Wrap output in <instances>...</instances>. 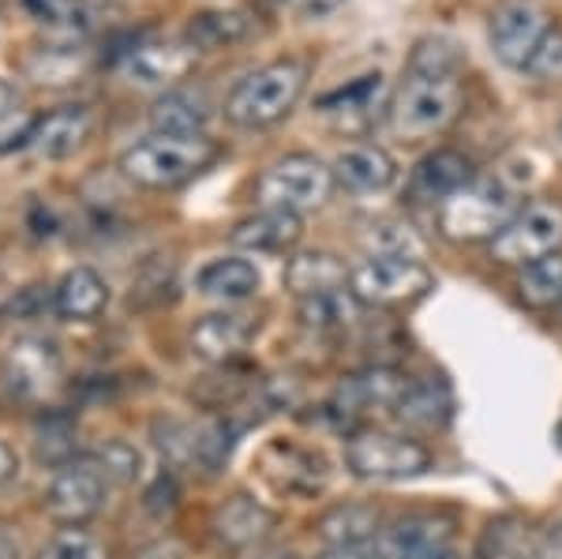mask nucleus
<instances>
[{
	"mask_svg": "<svg viewBox=\"0 0 562 559\" xmlns=\"http://www.w3.org/2000/svg\"><path fill=\"white\" fill-rule=\"evenodd\" d=\"M461 68H465V60L450 38L416 42L402 87L394 90L386 105V128L405 143L435 139L447 132L465 105Z\"/></svg>",
	"mask_w": 562,
	"mask_h": 559,
	"instance_id": "f257e3e1",
	"label": "nucleus"
},
{
	"mask_svg": "<svg viewBox=\"0 0 562 559\" xmlns=\"http://www.w3.org/2000/svg\"><path fill=\"white\" fill-rule=\"evenodd\" d=\"M222 147L206 135H147L121 155V174L139 188L173 192L211 169Z\"/></svg>",
	"mask_w": 562,
	"mask_h": 559,
	"instance_id": "f03ea898",
	"label": "nucleus"
},
{
	"mask_svg": "<svg viewBox=\"0 0 562 559\" xmlns=\"http://www.w3.org/2000/svg\"><path fill=\"white\" fill-rule=\"evenodd\" d=\"M307 87V60H270L240 79L225 98V116L237 128H270L296 110Z\"/></svg>",
	"mask_w": 562,
	"mask_h": 559,
	"instance_id": "7ed1b4c3",
	"label": "nucleus"
},
{
	"mask_svg": "<svg viewBox=\"0 0 562 559\" xmlns=\"http://www.w3.org/2000/svg\"><path fill=\"white\" fill-rule=\"evenodd\" d=\"M518 195L498 180L473 177L465 188H458L450 200L435 206V225L454 245H480L495 241L514 219H518Z\"/></svg>",
	"mask_w": 562,
	"mask_h": 559,
	"instance_id": "20e7f679",
	"label": "nucleus"
},
{
	"mask_svg": "<svg viewBox=\"0 0 562 559\" xmlns=\"http://www.w3.org/2000/svg\"><path fill=\"white\" fill-rule=\"evenodd\" d=\"M431 450L420 439L383 428H360L346 439V466L360 481H413L431 470Z\"/></svg>",
	"mask_w": 562,
	"mask_h": 559,
	"instance_id": "39448f33",
	"label": "nucleus"
},
{
	"mask_svg": "<svg viewBox=\"0 0 562 559\" xmlns=\"http://www.w3.org/2000/svg\"><path fill=\"white\" fill-rule=\"evenodd\" d=\"M334 169L323 166L315 155H285L267 166L256 180L259 211H289L304 214L330 200Z\"/></svg>",
	"mask_w": 562,
	"mask_h": 559,
	"instance_id": "423d86ee",
	"label": "nucleus"
},
{
	"mask_svg": "<svg viewBox=\"0 0 562 559\" xmlns=\"http://www.w3.org/2000/svg\"><path fill=\"white\" fill-rule=\"evenodd\" d=\"M349 290L371 309H409L435 290V275L416 256H371L352 270Z\"/></svg>",
	"mask_w": 562,
	"mask_h": 559,
	"instance_id": "0eeeda50",
	"label": "nucleus"
},
{
	"mask_svg": "<svg viewBox=\"0 0 562 559\" xmlns=\"http://www.w3.org/2000/svg\"><path fill=\"white\" fill-rule=\"evenodd\" d=\"M562 248V203L532 200L518 211V219L492 241V259L503 267H532L537 259Z\"/></svg>",
	"mask_w": 562,
	"mask_h": 559,
	"instance_id": "6e6552de",
	"label": "nucleus"
},
{
	"mask_svg": "<svg viewBox=\"0 0 562 559\" xmlns=\"http://www.w3.org/2000/svg\"><path fill=\"white\" fill-rule=\"evenodd\" d=\"M199 65V49L192 42L180 38H143L132 42L128 49L121 53V76L128 79L132 87L143 90H173L180 79H188Z\"/></svg>",
	"mask_w": 562,
	"mask_h": 559,
	"instance_id": "1a4fd4ad",
	"label": "nucleus"
},
{
	"mask_svg": "<svg viewBox=\"0 0 562 559\" xmlns=\"http://www.w3.org/2000/svg\"><path fill=\"white\" fill-rule=\"evenodd\" d=\"M548 31L551 20L537 0H503L492 12V20H487L492 53L506 68H518V71L529 68V60L537 57V49L548 38Z\"/></svg>",
	"mask_w": 562,
	"mask_h": 559,
	"instance_id": "9d476101",
	"label": "nucleus"
},
{
	"mask_svg": "<svg viewBox=\"0 0 562 559\" xmlns=\"http://www.w3.org/2000/svg\"><path fill=\"white\" fill-rule=\"evenodd\" d=\"M60 380V354L45 338H20L0 360V383L12 399L34 402Z\"/></svg>",
	"mask_w": 562,
	"mask_h": 559,
	"instance_id": "9b49d317",
	"label": "nucleus"
},
{
	"mask_svg": "<svg viewBox=\"0 0 562 559\" xmlns=\"http://www.w3.org/2000/svg\"><path fill=\"white\" fill-rule=\"evenodd\" d=\"M105 503V473L90 462H68L60 466L57 477L45 495V507L65 526H83L87 518H94Z\"/></svg>",
	"mask_w": 562,
	"mask_h": 559,
	"instance_id": "f8f14e48",
	"label": "nucleus"
},
{
	"mask_svg": "<svg viewBox=\"0 0 562 559\" xmlns=\"http://www.w3.org/2000/svg\"><path fill=\"white\" fill-rule=\"evenodd\" d=\"M90 132H94V113H90V105H60V110L34 121L31 135H26V150H31L34 158L57 161V158L76 155L90 139Z\"/></svg>",
	"mask_w": 562,
	"mask_h": 559,
	"instance_id": "ddd939ff",
	"label": "nucleus"
},
{
	"mask_svg": "<svg viewBox=\"0 0 562 559\" xmlns=\"http://www.w3.org/2000/svg\"><path fill=\"white\" fill-rule=\"evenodd\" d=\"M386 83L383 71L352 79L349 87H338L319 102V113L330 116L341 132H368L375 124V116L386 110Z\"/></svg>",
	"mask_w": 562,
	"mask_h": 559,
	"instance_id": "4468645a",
	"label": "nucleus"
},
{
	"mask_svg": "<svg viewBox=\"0 0 562 559\" xmlns=\"http://www.w3.org/2000/svg\"><path fill=\"white\" fill-rule=\"evenodd\" d=\"M334 185H341L352 195H375L386 192L397 180V161L386 155L375 143H357V147H346L338 158H334Z\"/></svg>",
	"mask_w": 562,
	"mask_h": 559,
	"instance_id": "2eb2a0df",
	"label": "nucleus"
},
{
	"mask_svg": "<svg viewBox=\"0 0 562 559\" xmlns=\"http://www.w3.org/2000/svg\"><path fill=\"white\" fill-rule=\"evenodd\" d=\"M469 180H473V161L454 147H439V150H431L428 158H420V166L413 169L409 195L416 203L439 206L442 200H450L458 188H465Z\"/></svg>",
	"mask_w": 562,
	"mask_h": 559,
	"instance_id": "dca6fc26",
	"label": "nucleus"
},
{
	"mask_svg": "<svg viewBox=\"0 0 562 559\" xmlns=\"http://www.w3.org/2000/svg\"><path fill=\"white\" fill-rule=\"evenodd\" d=\"M211 526L222 545L256 548L274 534L278 518H274V511H267L259 500H251V495H229L225 503H217Z\"/></svg>",
	"mask_w": 562,
	"mask_h": 559,
	"instance_id": "f3484780",
	"label": "nucleus"
},
{
	"mask_svg": "<svg viewBox=\"0 0 562 559\" xmlns=\"http://www.w3.org/2000/svg\"><path fill=\"white\" fill-rule=\"evenodd\" d=\"M251 335H256V323L248 315H233V312H211L203 320H195L192 335V354L211 360V365H225V360L240 357L248 349Z\"/></svg>",
	"mask_w": 562,
	"mask_h": 559,
	"instance_id": "a211bd4d",
	"label": "nucleus"
},
{
	"mask_svg": "<svg viewBox=\"0 0 562 559\" xmlns=\"http://www.w3.org/2000/svg\"><path fill=\"white\" fill-rule=\"evenodd\" d=\"M281 278H285V290L304 301V297L346 290V282L352 275L334 251H301V256L289 259Z\"/></svg>",
	"mask_w": 562,
	"mask_h": 559,
	"instance_id": "6ab92c4d",
	"label": "nucleus"
},
{
	"mask_svg": "<svg viewBox=\"0 0 562 559\" xmlns=\"http://www.w3.org/2000/svg\"><path fill=\"white\" fill-rule=\"evenodd\" d=\"M105 304H109V286H105V278L90 267L68 270L57 290H53V312H57L60 320H79V323L98 320V315L105 312Z\"/></svg>",
	"mask_w": 562,
	"mask_h": 559,
	"instance_id": "aec40b11",
	"label": "nucleus"
},
{
	"mask_svg": "<svg viewBox=\"0 0 562 559\" xmlns=\"http://www.w3.org/2000/svg\"><path fill=\"white\" fill-rule=\"evenodd\" d=\"M304 225L301 214H289V211H259L251 219H244L233 225V245L244 251H285L301 241Z\"/></svg>",
	"mask_w": 562,
	"mask_h": 559,
	"instance_id": "412c9836",
	"label": "nucleus"
},
{
	"mask_svg": "<svg viewBox=\"0 0 562 559\" xmlns=\"http://www.w3.org/2000/svg\"><path fill=\"white\" fill-rule=\"evenodd\" d=\"M262 286V275L256 264H248V259H211L203 270L195 275V290L203 297H211V301H248V297H256Z\"/></svg>",
	"mask_w": 562,
	"mask_h": 559,
	"instance_id": "4be33fe9",
	"label": "nucleus"
},
{
	"mask_svg": "<svg viewBox=\"0 0 562 559\" xmlns=\"http://www.w3.org/2000/svg\"><path fill=\"white\" fill-rule=\"evenodd\" d=\"M150 121L161 135H203L206 121H211V110H206L203 94L173 87L154 102Z\"/></svg>",
	"mask_w": 562,
	"mask_h": 559,
	"instance_id": "5701e85b",
	"label": "nucleus"
},
{
	"mask_svg": "<svg viewBox=\"0 0 562 559\" xmlns=\"http://www.w3.org/2000/svg\"><path fill=\"white\" fill-rule=\"evenodd\" d=\"M315 529L330 548L368 545L379 529V511L371 503H338V507L326 511Z\"/></svg>",
	"mask_w": 562,
	"mask_h": 559,
	"instance_id": "b1692460",
	"label": "nucleus"
},
{
	"mask_svg": "<svg viewBox=\"0 0 562 559\" xmlns=\"http://www.w3.org/2000/svg\"><path fill=\"white\" fill-rule=\"evenodd\" d=\"M518 297L537 312L559 309L562 304V251H551V256H543L532 267L521 270Z\"/></svg>",
	"mask_w": 562,
	"mask_h": 559,
	"instance_id": "393cba45",
	"label": "nucleus"
},
{
	"mask_svg": "<svg viewBox=\"0 0 562 559\" xmlns=\"http://www.w3.org/2000/svg\"><path fill=\"white\" fill-rule=\"evenodd\" d=\"M360 320V301L352 290H334L301 301V323L312 331H346Z\"/></svg>",
	"mask_w": 562,
	"mask_h": 559,
	"instance_id": "a878e982",
	"label": "nucleus"
},
{
	"mask_svg": "<svg viewBox=\"0 0 562 559\" xmlns=\"http://www.w3.org/2000/svg\"><path fill=\"white\" fill-rule=\"evenodd\" d=\"M248 34H251V20L244 12H203V15H192V23H188V42H192L199 53L225 49V45L248 38Z\"/></svg>",
	"mask_w": 562,
	"mask_h": 559,
	"instance_id": "bb28decb",
	"label": "nucleus"
},
{
	"mask_svg": "<svg viewBox=\"0 0 562 559\" xmlns=\"http://www.w3.org/2000/svg\"><path fill=\"white\" fill-rule=\"evenodd\" d=\"M390 545L397 548V556L424 552V548H447L450 545V522L442 515H405L390 529Z\"/></svg>",
	"mask_w": 562,
	"mask_h": 559,
	"instance_id": "cd10ccee",
	"label": "nucleus"
},
{
	"mask_svg": "<svg viewBox=\"0 0 562 559\" xmlns=\"http://www.w3.org/2000/svg\"><path fill=\"white\" fill-rule=\"evenodd\" d=\"M397 417L416 428H439L450 417V394L442 383H413L409 394L397 402Z\"/></svg>",
	"mask_w": 562,
	"mask_h": 559,
	"instance_id": "c85d7f7f",
	"label": "nucleus"
},
{
	"mask_svg": "<svg viewBox=\"0 0 562 559\" xmlns=\"http://www.w3.org/2000/svg\"><path fill=\"white\" fill-rule=\"evenodd\" d=\"M26 8L34 12V20H42L53 34H60L65 42H79L90 20L87 0H26Z\"/></svg>",
	"mask_w": 562,
	"mask_h": 559,
	"instance_id": "c756f323",
	"label": "nucleus"
},
{
	"mask_svg": "<svg viewBox=\"0 0 562 559\" xmlns=\"http://www.w3.org/2000/svg\"><path fill=\"white\" fill-rule=\"evenodd\" d=\"M98 470L105 473V481L116 484H132L143 470V455L124 439H109V444L98 450Z\"/></svg>",
	"mask_w": 562,
	"mask_h": 559,
	"instance_id": "7c9ffc66",
	"label": "nucleus"
},
{
	"mask_svg": "<svg viewBox=\"0 0 562 559\" xmlns=\"http://www.w3.org/2000/svg\"><path fill=\"white\" fill-rule=\"evenodd\" d=\"M154 436H158V447L166 450V458L173 466L195 462V450H199V432L188 428L184 421H158L154 425Z\"/></svg>",
	"mask_w": 562,
	"mask_h": 559,
	"instance_id": "2f4dec72",
	"label": "nucleus"
},
{
	"mask_svg": "<svg viewBox=\"0 0 562 559\" xmlns=\"http://www.w3.org/2000/svg\"><path fill=\"white\" fill-rule=\"evenodd\" d=\"M71 450H76V425L65 417H49L45 428L38 432V455L42 462H60L68 466Z\"/></svg>",
	"mask_w": 562,
	"mask_h": 559,
	"instance_id": "473e14b6",
	"label": "nucleus"
},
{
	"mask_svg": "<svg viewBox=\"0 0 562 559\" xmlns=\"http://www.w3.org/2000/svg\"><path fill=\"white\" fill-rule=\"evenodd\" d=\"M38 559H105V556H102V545H98L87 529L71 526V529H65V534L53 537L49 545L42 548Z\"/></svg>",
	"mask_w": 562,
	"mask_h": 559,
	"instance_id": "72a5a7b5",
	"label": "nucleus"
},
{
	"mask_svg": "<svg viewBox=\"0 0 562 559\" xmlns=\"http://www.w3.org/2000/svg\"><path fill=\"white\" fill-rule=\"evenodd\" d=\"M229 447H233V428L225 421H206L199 428V450H195V462H203L206 470H217V466L229 458Z\"/></svg>",
	"mask_w": 562,
	"mask_h": 559,
	"instance_id": "f704fd0d",
	"label": "nucleus"
},
{
	"mask_svg": "<svg viewBox=\"0 0 562 559\" xmlns=\"http://www.w3.org/2000/svg\"><path fill=\"white\" fill-rule=\"evenodd\" d=\"M525 71L532 79H540V83H562V26H551L548 38H543L537 57L529 60Z\"/></svg>",
	"mask_w": 562,
	"mask_h": 559,
	"instance_id": "c9c22d12",
	"label": "nucleus"
},
{
	"mask_svg": "<svg viewBox=\"0 0 562 559\" xmlns=\"http://www.w3.org/2000/svg\"><path fill=\"white\" fill-rule=\"evenodd\" d=\"M371 248H375V256H409V248H416L409 225H371Z\"/></svg>",
	"mask_w": 562,
	"mask_h": 559,
	"instance_id": "e433bc0d",
	"label": "nucleus"
},
{
	"mask_svg": "<svg viewBox=\"0 0 562 559\" xmlns=\"http://www.w3.org/2000/svg\"><path fill=\"white\" fill-rule=\"evenodd\" d=\"M346 0H285V8L301 20H323V15L338 12Z\"/></svg>",
	"mask_w": 562,
	"mask_h": 559,
	"instance_id": "4c0bfd02",
	"label": "nucleus"
},
{
	"mask_svg": "<svg viewBox=\"0 0 562 559\" xmlns=\"http://www.w3.org/2000/svg\"><path fill=\"white\" fill-rule=\"evenodd\" d=\"M15 477H20V455L0 439V489H8Z\"/></svg>",
	"mask_w": 562,
	"mask_h": 559,
	"instance_id": "58836bf2",
	"label": "nucleus"
},
{
	"mask_svg": "<svg viewBox=\"0 0 562 559\" xmlns=\"http://www.w3.org/2000/svg\"><path fill=\"white\" fill-rule=\"evenodd\" d=\"M319 559H379V552L368 545H346V548H330V552H323Z\"/></svg>",
	"mask_w": 562,
	"mask_h": 559,
	"instance_id": "ea45409f",
	"label": "nucleus"
},
{
	"mask_svg": "<svg viewBox=\"0 0 562 559\" xmlns=\"http://www.w3.org/2000/svg\"><path fill=\"white\" fill-rule=\"evenodd\" d=\"M15 110H20V98H15L12 83H4V79H0V124H4Z\"/></svg>",
	"mask_w": 562,
	"mask_h": 559,
	"instance_id": "a19ab883",
	"label": "nucleus"
},
{
	"mask_svg": "<svg viewBox=\"0 0 562 559\" xmlns=\"http://www.w3.org/2000/svg\"><path fill=\"white\" fill-rule=\"evenodd\" d=\"M543 559H562V522L548 529V540H543Z\"/></svg>",
	"mask_w": 562,
	"mask_h": 559,
	"instance_id": "79ce46f5",
	"label": "nucleus"
},
{
	"mask_svg": "<svg viewBox=\"0 0 562 559\" xmlns=\"http://www.w3.org/2000/svg\"><path fill=\"white\" fill-rule=\"evenodd\" d=\"M397 559H465V556L447 545V548H424V552H409V556H397Z\"/></svg>",
	"mask_w": 562,
	"mask_h": 559,
	"instance_id": "37998d69",
	"label": "nucleus"
},
{
	"mask_svg": "<svg viewBox=\"0 0 562 559\" xmlns=\"http://www.w3.org/2000/svg\"><path fill=\"white\" fill-rule=\"evenodd\" d=\"M0 559H20V545H15V537L4 526H0Z\"/></svg>",
	"mask_w": 562,
	"mask_h": 559,
	"instance_id": "c03bdc74",
	"label": "nucleus"
}]
</instances>
